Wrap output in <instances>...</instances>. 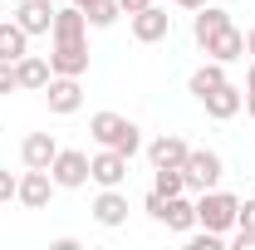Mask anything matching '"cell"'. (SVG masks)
Wrapping results in <instances>:
<instances>
[{
  "label": "cell",
  "mask_w": 255,
  "mask_h": 250,
  "mask_svg": "<svg viewBox=\"0 0 255 250\" xmlns=\"http://www.w3.org/2000/svg\"><path fill=\"white\" fill-rule=\"evenodd\" d=\"M89 177H94L98 187H123V177H128V157H123V152H113V147H103V152L89 157Z\"/></svg>",
  "instance_id": "obj_10"
},
{
  "label": "cell",
  "mask_w": 255,
  "mask_h": 250,
  "mask_svg": "<svg viewBox=\"0 0 255 250\" xmlns=\"http://www.w3.org/2000/svg\"><path fill=\"white\" fill-rule=\"evenodd\" d=\"M167 34H172V15H167L162 5H147V10L132 15V39H137V44H157Z\"/></svg>",
  "instance_id": "obj_9"
},
{
  "label": "cell",
  "mask_w": 255,
  "mask_h": 250,
  "mask_svg": "<svg viewBox=\"0 0 255 250\" xmlns=\"http://www.w3.org/2000/svg\"><path fill=\"white\" fill-rule=\"evenodd\" d=\"M74 5H79V0H74Z\"/></svg>",
  "instance_id": "obj_33"
},
{
  "label": "cell",
  "mask_w": 255,
  "mask_h": 250,
  "mask_svg": "<svg viewBox=\"0 0 255 250\" xmlns=\"http://www.w3.org/2000/svg\"><path fill=\"white\" fill-rule=\"evenodd\" d=\"M187 142H182V137H177V132H162L157 142H147V157H152V167H182V162H187Z\"/></svg>",
  "instance_id": "obj_15"
},
{
  "label": "cell",
  "mask_w": 255,
  "mask_h": 250,
  "mask_svg": "<svg viewBox=\"0 0 255 250\" xmlns=\"http://www.w3.org/2000/svg\"><path fill=\"white\" fill-rule=\"evenodd\" d=\"M236 250H255V231H236Z\"/></svg>",
  "instance_id": "obj_29"
},
{
  "label": "cell",
  "mask_w": 255,
  "mask_h": 250,
  "mask_svg": "<svg viewBox=\"0 0 255 250\" xmlns=\"http://www.w3.org/2000/svg\"><path fill=\"white\" fill-rule=\"evenodd\" d=\"M147 216L152 221H162L167 231H177V236H187L191 226H196V206H191L187 196H147Z\"/></svg>",
  "instance_id": "obj_4"
},
{
  "label": "cell",
  "mask_w": 255,
  "mask_h": 250,
  "mask_svg": "<svg viewBox=\"0 0 255 250\" xmlns=\"http://www.w3.org/2000/svg\"><path fill=\"white\" fill-rule=\"evenodd\" d=\"M236 206H241V196H231V191H201V201H196V226H206V231H231L236 226Z\"/></svg>",
  "instance_id": "obj_3"
},
{
  "label": "cell",
  "mask_w": 255,
  "mask_h": 250,
  "mask_svg": "<svg viewBox=\"0 0 255 250\" xmlns=\"http://www.w3.org/2000/svg\"><path fill=\"white\" fill-rule=\"evenodd\" d=\"M177 5H182V10H201L206 0H177Z\"/></svg>",
  "instance_id": "obj_31"
},
{
  "label": "cell",
  "mask_w": 255,
  "mask_h": 250,
  "mask_svg": "<svg viewBox=\"0 0 255 250\" xmlns=\"http://www.w3.org/2000/svg\"><path fill=\"white\" fill-rule=\"evenodd\" d=\"M246 113L255 118V59H251V74H246Z\"/></svg>",
  "instance_id": "obj_27"
},
{
  "label": "cell",
  "mask_w": 255,
  "mask_h": 250,
  "mask_svg": "<svg viewBox=\"0 0 255 250\" xmlns=\"http://www.w3.org/2000/svg\"><path fill=\"white\" fill-rule=\"evenodd\" d=\"M246 54L255 59V30H246Z\"/></svg>",
  "instance_id": "obj_30"
},
{
  "label": "cell",
  "mask_w": 255,
  "mask_h": 250,
  "mask_svg": "<svg viewBox=\"0 0 255 250\" xmlns=\"http://www.w3.org/2000/svg\"><path fill=\"white\" fill-rule=\"evenodd\" d=\"M221 84H226V64H216V59H211V64H201V69L191 74V84H187V89H191L196 98H206L211 89H221Z\"/></svg>",
  "instance_id": "obj_21"
},
{
  "label": "cell",
  "mask_w": 255,
  "mask_h": 250,
  "mask_svg": "<svg viewBox=\"0 0 255 250\" xmlns=\"http://www.w3.org/2000/svg\"><path fill=\"white\" fill-rule=\"evenodd\" d=\"M201 103H206V113H211L216 123H226V118H236V113L246 108V89H236V84L226 79L221 89H211V94L201 98Z\"/></svg>",
  "instance_id": "obj_11"
},
{
  "label": "cell",
  "mask_w": 255,
  "mask_h": 250,
  "mask_svg": "<svg viewBox=\"0 0 255 250\" xmlns=\"http://www.w3.org/2000/svg\"><path fill=\"white\" fill-rule=\"evenodd\" d=\"M226 25H231V15H226L221 5H201V10H196V25H191V34H196V44H206V39H211L216 30H226Z\"/></svg>",
  "instance_id": "obj_19"
},
{
  "label": "cell",
  "mask_w": 255,
  "mask_h": 250,
  "mask_svg": "<svg viewBox=\"0 0 255 250\" xmlns=\"http://www.w3.org/2000/svg\"><path fill=\"white\" fill-rule=\"evenodd\" d=\"M44 98H49V113L69 118V113H79V103H84V89H79V79H74V74H54V79L44 84Z\"/></svg>",
  "instance_id": "obj_8"
},
{
  "label": "cell",
  "mask_w": 255,
  "mask_h": 250,
  "mask_svg": "<svg viewBox=\"0 0 255 250\" xmlns=\"http://www.w3.org/2000/svg\"><path fill=\"white\" fill-rule=\"evenodd\" d=\"M201 49H206L216 64H231V59H241V54H246V34L236 30V25H226V30H216Z\"/></svg>",
  "instance_id": "obj_13"
},
{
  "label": "cell",
  "mask_w": 255,
  "mask_h": 250,
  "mask_svg": "<svg viewBox=\"0 0 255 250\" xmlns=\"http://www.w3.org/2000/svg\"><path fill=\"white\" fill-rule=\"evenodd\" d=\"M15 79H20V89H44L54 79V69H49V59H39V54H25V59H15Z\"/></svg>",
  "instance_id": "obj_16"
},
{
  "label": "cell",
  "mask_w": 255,
  "mask_h": 250,
  "mask_svg": "<svg viewBox=\"0 0 255 250\" xmlns=\"http://www.w3.org/2000/svg\"><path fill=\"white\" fill-rule=\"evenodd\" d=\"M236 226H241V231H255V196H246V201L236 206Z\"/></svg>",
  "instance_id": "obj_23"
},
{
  "label": "cell",
  "mask_w": 255,
  "mask_h": 250,
  "mask_svg": "<svg viewBox=\"0 0 255 250\" xmlns=\"http://www.w3.org/2000/svg\"><path fill=\"white\" fill-rule=\"evenodd\" d=\"M0 20H5V10H0Z\"/></svg>",
  "instance_id": "obj_32"
},
{
  "label": "cell",
  "mask_w": 255,
  "mask_h": 250,
  "mask_svg": "<svg viewBox=\"0 0 255 250\" xmlns=\"http://www.w3.org/2000/svg\"><path fill=\"white\" fill-rule=\"evenodd\" d=\"M182 172H187V187H191V191H211V187H216V182L226 177L221 157L211 152V147H196V152H187Z\"/></svg>",
  "instance_id": "obj_5"
},
{
  "label": "cell",
  "mask_w": 255,
  "mask_h": 250,
  "mask_svg": "<svg viewBox=\"0 0 255 250\" xmlns=\"http://www.w3.org/2000/svg\"><path fill=\"white\" fill-rule=\"evenodd\" d=\"M157 196H182V191H187V172H182V167H157Z\"/></svg>",
  "instance_id": "obj_22"
},
{
  "label": "cell",
  "mask_w": 255,
  "mask_h": 250,
  "mask_svg": "<svg viewBox=\"0 0 255 250\" xmlns=\"http://www.w3.org/2000/svg\"><path fill=\"white\" fill-rule=\"evenodd\" d=\"M49 177H54V187L74 191L89 182V152H79V147H59L54 162H49Z\"/></svg>",
  "instance_id": "obj_6"
},
{
  "label": "cell",
  "mask_w": 255,
  "mask_h": 250,
  "mask_svg": "<svg viewBox=\"0 0 255 250\" xmlns=\"http://www.w3.org/2000/svg\"><path fill=\"white\" fill-rule=\"evenodd\" d=\"M191 250H221V231H206L201 226V236L191 241Z\"/></svg>",
  "instance_id": "obj_25"
},
{
  "label": "cell",
  "mask_w": 255,
  "mask_h": 250,
  "mask_svg": "<svg viewBox=\"0 0 255 250\" xmlns=\"http://www.w3.org/2000/svg\"><path fill=\"white\" fill-rule=\"evenodd\" d=\"M15 89H20V79H15V64L0 59V94H15Z\"/></svg>",
  "instance_id": "obj_24"
},
{
  "label": "cell",
  "mask_w": 255,
  "mask_h": 250,
  "mask_svg": "<svg viewBox=\"0 0 255 250\" xmlns=\"http://www.w3.org/2000/svg\"><path fill=\"white\" fill-rule=\"evenodd\" d=\"M49 34H54V49H49V69L54 74H84L89 69V44H84V34H89V20H84V10L69 0L64 10H54V25H49Z\"/></svg>",
  "instance_id": "obj_1"
},
{
  "label": "cell",
  "mask_w": 255,
  "mask_h": 250,
  "mask_svg": "<svg viewBox=\"0 0 255 250\" xmlns=\"http://www.w3.org/2000/svg\"><path fill=\"white\" fill-rule=\"evenodd\" d=\"M25 54H30V34L20 30V25H15V20H0V59H25Z\"/></svg>",
  "instance_id": "obj_18"
},
{
  "label": "cell",
  "mask_w": 255,
  "mask_h": 250,
  "mask_svg": "<svg viewBox=\"0 0 255 250\" xmlns=\"http://www.w3.org/2000/svg\"><path fill=\"white\" fill-rule=\"evenodd\" d=\"M15 187H20V177H10V172L0 167V206H5V201H15Z\"/></svg>",
  "instance_id": "obj_26"
},
{
  "label": "cell",
  "mask_w": 255,
  "mask_h": 250,
  "mask_svg": "<svg viewBox=\"0 0 255 250\" xmlns=\"http://www.w3.org/2000/svg\"><path fill=\"white\" fill-rule=\"evenodd\" d=\"M15 25H20L25 34H49L54 5H49V0H20V5H15Z\"/></svg>",
  "instance_id": "obj_12"
},
{
  "label": "cell",
  "mask_w": 255,
  "mask_h": 250,
  "mask_svg": "<svg viewBox=\"0 0 255 250\" xmlns=\"http://www.w3.org/2000/svg\"><path fill=\"white\" fill-rule=\"evenodd\" d=\"M89 132H94L98 147H113V152H123V157H132L137 147H142L137 123L123 118V113H94V118H89Z\"/></svg>",
  "instance_id": "obj_2"
},
{
  "label": "cell",
  "mask_w": 255,
  "mask_h": 250,
  "mask_svg": "<svg viewBox=\"0 0 255 250\" xmlns=\"http://www.w3.org/2000/svg\"><path fill=\"white\" fill-rule=\"evenodd\" d=\"M147 5H152V0H118V10H123V15H137V10H147Z\"/></svg>",
  "instance_id": "obj_28"
},
{
  "label": "cell",
  "mask_w": 255,
  "mask_h": 250,
  "mask_svg": "<svg viewBox=\"0 0 255 250\" xmlns=\"http://www.w3.org/2000/svg\"><path fill=\"white\" fill-rule=\"evenodd\" d=\"M94 221H98V226H108V231L123 226V221H128V196L118 187H103V196L94 201Z\"/></svg>",
  "instance_id": "obj_14"
},
{
  "label": "cell",
  "mask_w": 255,
  "mask_h": 250,
  "mask_svg": "<svg viewBox=\"0 0 255 250\" xmlns=\"http://www.w3.org/2000/svg\"><path fill=\"white\" fill-rule=\"evenodd\" d=\"M59 152V142L49 137V132H30L25 142H20V157H25V167H49Z\"/></svg>",
  "instance_id": "obj_17"
},
{
  "label": "cell",
  "mask_w": 255,
  "mask_h": 250,
  "mask_svg": "<svg viewBox=\"0 0 255 250\" xmlns=\"http://www.w3.org/2000/svg\"><path fill=\"white\" fill-rule=\"evenodd\" d=\"M79 10H84V20L94 25V30H108L123 10H118V0H79Z\"/></svg>",
  "instance_id": "obj_20"
},
{
  "label": "cell",
  "mask_w": 255,
  "mask_h": 250,
  "mask_svg": "<svg viewBox=\"0 0 255 250\" xmlns=\"http://www.w3.org/2000/svg\"><path fill=\"white\" fill-rule=\"evenodd\" d=\"M49 196H54V177H49V167H25V177H20V187H15V201L30 206V211H44Z\"/></svg>",
  "instance_id": "obj_7"
}]
</instances>
